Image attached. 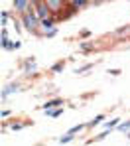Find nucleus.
<instances>
[{
  "mask_svg": "<svg viewBox=\"0 0 130 146\" xmlns=\"http://www.w3.org/2000/svg\"><path fill=\"white\" fill-rule=\"evenodd\" d=\"M28 6H30V0H14V10L18 14H24L28 10Z\"/></svg>",
  "mask_w": 130,
  "mask_h": 146,
  "instance_id": "39448f33",
  "label": "nucleus"
},
{
  "mask_svg": "<svg viewBox=\"0 0 130 146\" xmlns=\"http://www.w3.org/2000/svg\"><path fill=\"white\" fill-rule=\"evenodd\" d=\"M55 34H57V28H51V30H48V32H44V36H46V38H53Z\"/></svg>",
  "mask_w": 130,
  "mask_h": 146,
  "instance_id": "2eb2a0df",
  "label": "nucleus"
},
{
  "mask_svg": "<svg viewBox=\"0 0 130 146\" xmlns=\"http://www.w3.org/2000/svg\"><path fill=\"white\" fill-rule=\"evenodd\" d=\"M95 2H104V0H95Z\"/></svg>",
  "mask_w": 130,
  "mask_h": 146,
  "instance_id": "b1692460",
  "label": "nucleus"
},
{
  "mask_svg": "<svg viewBox=\"0 0 130 146\" xmlns=\"http://www.w3.org/2000/svg\"><path fill=\"white\" fill-rule=\"evenodd\" d=\"M18 91V83H12V85H8V87H4L2 89V99H6L10 93H16Z\"/></svg>",
  "mask_w": 130,
  "mask_h": 146,
  "instance_id": "6e6552de",
  "label": "nucleus"
},
{
  "mask_svg": "<svg viewBox=\"0 0 130 146\" xmlns=\"http://www.w3.org/2000/svg\"><path fill=\"white\" fill-rule=\"evenodd\" d=\"M22 16V24H24V28H26L30 34H40L38 32V26L42 24V20L38 18V14L34 12V10H26L24 14H20Z\"/></svg>",
  "mask_w": 130,
  "mask_h": 146,
  "instance_id": "f257e3e1",
  "label": "nucleus"
},
{
  "mask_svg": "<svg viewBox=\"0 0 130 146\" xmlns=\"http://www.w3.org/2000/svg\"><path fill=\"white\" fill-rule=\"evenodd\" d=\"M61 113H63V109H61V107H59V109H51V111H48V115H49V117H59Z\"/></svg>",
  "mask_w": 130,
  "mask_h": 146,
  "instance_id": "ddd939ff",
  "label": "nucleus"
},
{
  "mask_svg": "<svg viewBox=\"0 0 130 146\" xmlns=\"http://www.w3.org/2000/svg\"><path fill=\"white\" fill-rule=\"evenodd\" d=\"M110 75H120V69H108Z\"/></svg>",
  "mask_w": 130,
  "mask_h": 146,
  "instance_id": "4be33fe9",
  "label": "nucleus"
},
{
  "mask_svg": "<svg viewBox=\"0 0 130 146\" xmlns=\"http://www.w3.org/2000/svg\"><path fill=\"white\" fill-rule=\"evenodd\" d=\"M18 48H20V42H14V44H8L6 49H18Z\"/></svg>",
  "mask_w": 130,
  "mask_h": 146,
  "instance_id": "a211bd4d",
  "label": "nucleus"
},
{
  "mask_svg": "<svg viewBox=\"0 0 130 146\" xmlns=\"http://www.w3.org/2000/svg\"><path fill=\"white\" fill-rule=\"evenodd\" d=\"M10 128H12V130H20L22 124H20V122H14V124H10Z\"/></svg>",
  "mask_w": 130,
  "mask_h": 146,
  "instance_id": "aec40b11",
  "label": "nucleus"
},
{
  "mask_svg": "<svg viewBox=\"0 0 130 146\" xmlns=\"http://www.w3.org/2000/svg\"><path fill=\"white\" fill-rule=\"evenodd\" d=\"M91 67H93V63H87V65H83V67H77V69H75V73H79V75H81V73L89 71Z\"/></svg>",
  "mask_w": 130,
  "mask_h": 146,
  "instance_id": "f8f14e48",
  "label": "nucleus"
},
{
  "mask_svg": "<svg viewBox=\"0 0 130 146\" xmlns=\"http://www.w3.org/2000/svg\"><path fill=\"white\" fill-rule=\"evenodd\" d=\"M85 126H87V124H77V126H73V128H71V130H69V132H71V134H77L79 130H83V128H85Z\"/></svg>",
  "mask_w": 130,
  "mask_h": 146,
  "instance_id": "4468645a",
  "label": "nucleus"
},
{
  "mask_svg": "<svg viewBox=\"0 0 130 146\" xmlns=\"http://www.w3.org/2000/svg\"><path fill=\"white\" fill-rule=\"evenodd\" d=\"M81 49L83 51H89V49H93V44H81Z\"/></svg>",
  "mask_w": 130,
  "mask_h": 146,
  "instance_id": "6ab92c4d",
  "label": "nucleus"
},
{
  "mask_svg": "<svg viewBox=\"0 0 130 146\" xmlns=\"http://www.w3.org/2000/svg\"><path fill=\"white\" fill-rule=\"evenodd\" d=\"M103 119H104V115H97V117H95L93 121H89V122H87V126H89V128H93V126L101 124V122H103Z\"/></svg>",
  "mask_w": 130,
  "mask_h": 146,
  "instance_id": "1a4fd4ad",
  "label": "nucleus"
},
{
  "mask_svg": "<svg viewBox=\"0 0 130 146\" xmlns=\"http://www.w3.org/2000/svg\"><path fill=\"white\" fill-rule=\"evenodd\" d=\"M6 20H8V12H2V20H0L2 26H6Z\"/></svg>",
  "mask_w": 130,
  "mask_h": 146,
  "instance_id": "412c9836",
  "label": "nucleus"
},
{
  "mask_svg": "<svg viewBox=\"0 0 130 146\" xmlns=\"http://www.w3.org/2000/svg\"><path fill=\"white\" fill-rule=\"evenodd\" d=\"M118 130H122V132L130 130V121H126V122H118Z\"/></svg>",
  "mask_w": 130,
  "mask_h": 146,
  "instance_id": "9b49d317",
  "label": "nucleus"
},
{
  "mask_svg": "<svg viewBox=\"0 0 130 146\" xmlns=\"http://www.w3.org/2000/svg\"><path fill=\"white\" fill-rule=\"evenodd\" d=\"M46 4L49 6L51 14H55V16H59V12L63 10V4H65V0H46Z\"/></svg>",
  "mask_w": 130,
  "mask_h": 146,
  "instance_id": "7ed1b4c3",
  "label": "nucleus"
},
{
  "mask_svg": "<svg viewBox=\"0 0 130 146\" xmlns=\"http://www.w3.org/2000/svg\"><path fill=\"white\" fill-rule=\"evenodd\" d=\"M59 20V16H49V18H44L42 20V24H40V28H42V32H48V30H51V28H55V22Z\"/></svg>",
  "mask_w": 130,
  "mask_h": 146,
  "instance_id": "20e7f679",
  "label": "nucleus"
},
{
  "mask_svg": "<svg viewBox=\"0 0 130 146\" xmlns=\"http://www.w3.org/2000/svg\"><path fill=\"white\" fill-rule=\"evenodd\" d=\"M26 71H28V73H30V71H32V73L36 71V63H34V59H32V61H28V65H26Z\"/></svg>",
  "mask_w": 130,
  "mask_h": 146,
  "instance_id": "dca6fc26",
  "label": "nucleus"
},
{
  "mask_svg": "<svg viewBox=\"0 0 130 146\" xmlns=\"http://www.w3.org/2000/svg\"><path fill=\"white\" fill-rule=\"evenodd\" d=\"M36 14H38V18L40 20H44V18H49V16H53L51 10H49V6L46 4V0L44 2H40V4H36V10H34Z\"/></svg>",
  "mask_w": 130,
  "mask_h": 146,
  "instance_id": "f03ea898",
  "label": "nucleus"
},
{
  "mask_svg": "<svg viewBox=\"0 0 130 146\" xmlns=\"http://www.w3.org/2000/svg\"><path fill=\"white\" fill-rule=\"evenodd\" d=\"M89 2H91V0H69V6L75 8V10H81V8H85Z\"/></svg>",
  "mask_w": 130,
  "mask_h": 146,
  "instance_id": "0eeeda50",
  "label": "nucleus"
},
{
  "mask_svg": "<svg viewBox=\"0 0 130 146\" xmlns=\"http://www.w3.org/2000/svg\"><path fill=\"white\" fill-rule=\"evenodd\" d=\"M71 140H73V134H71V132H67V134H65V136H61L57 142H59V144H67V142H71Z\"/></svg>",
  "mask_w": 130,
  "mask_h": 146,
  "instance_id": "9d476101",
  "label": "nucleus"
},
{
  "mask_svg": "<svg viewBox=\"0 0 130 146\" xmlns=\"http://www.w3.org/2000/svg\"><path fill=\"white\" fill-rule=\"evenodd\" d=\"M63 67H65V63H63V61H59V63H55V65L51 67V71H61Z\"/></svg>",
  "mask_w": 130,
  "mask_h": 146,
  "instance_id": "f3484780",
  "label": "nucleus"
},
{
  "mask_svg": "<svg viewBox=\"0 0 130 146\" xmlns=\"http://www.w3.org/2000/svg\"><path fill=\"white\" fill-rule=\"evenodd\" d=\"M128 136H130V134H128Z\"/></svg>",
  "mask_w": 130,
  "mask_h": 146,
  "instance_id": "393cba45",
  "label": "nucleus"
},
{
  "mask_svg": "<svg viewBox=\"0 0 130 146\" xmlns=\"http://www.w3.org/2000/svg\"><path fill=\"white\" fill-rule=\"evenodd\" d=\"M59 105H63V101H61V99H53V101H48V103H46L42 109H44V111H51V109L59 107Z\"/></svg>",
  "mask_w": 130,
  "mask_h": 146,
  "instance_id": "423d86ee",
  "label": "nucleus"
},
{
  "mask_svg": "<svg viewBox=\"0 0 130 146\" xmlns=\"http://www.w3.org/2000/svg\"><path fill=\"white\" fill-rule=\"evenodd\" d=\"M32 2H34V4H40V2H44V0H32Z\"/></svg>",
  "mask_w": 130,
  "mask_h": 146,
  "instance_id": "5701e85b",
  "label": "nucleus"
}]
</instances>
